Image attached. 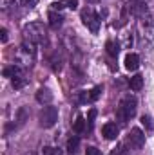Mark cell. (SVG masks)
<instances>
[{
	"label": "cell",
	"mask_w": 154,
	"mask_h": 155,
	"mask_svg": "<svg viewBox=\"0 0 154 155\" xmlns=\"http://www.w3.org/2000/svg\"><path fill=\"white\" fill-rule=\"evenodd\" d=\"M105 49H107V54L113 56V58H116V56L120 54V45H118L116 41H113V40H109V41L105 43Z\"/></svg>",
	"instance_id": "obj_13"
},
{
	"label": "cell",
	"mask_w": 154,
	"mask_h": 155,
	"mask_svg": "<svg viewBox=\"0 0 154 155\" xmlns=\"http://www.w3.org/2000/svg\"><path fill=\"white\" fill-rule=\"evenodd\" d=\"M2 74H4L5 78H15V76H18V74H20V69H18L16 65H11V67H5Z\"/></svg>",
	"instance_id": "obj_18"
},
{
	"label": "cell",
	"mask_w": 154,
	"mask_h": 155,
	"mask_svg": "<svg viewBox=\"0 0 154 155\" xmlns=\"http://www.w3.org/2000/svg\"><path fill=\"white\" fill-rule=\"evenodd\" d=\"M56 121H58V108L56 107H51L49 105V107H44L42 108V112H40V124L44 128L54 126Z\"/></svg>",
	"instance_id": "obj_3"
},
{
	"label": "cell",
	"mask_w": 154,
	"mask_h": 155,
	"mask_svg": "<svg viewBox=\"0 0 154 155\" xmlns=\"http://www.w3.org/2000/svg\"><path fill=\"white\" fill-rule=\"evenodd\" d=\"M42 155H62V150L56 146H45L42 150Z\"/></svg>",
	"instance_id": "obj_19"
},
{
	"label": "cell",
	"mask_w": 154,
	"mask_h": 155,
	"mask_svg": "<svg viewBox=\"0 0 154 155\" xmlns=\"http://www.w3.org/2000/svg\"><path fill=\"white\" fill-rule=\"evenodd\" d=\"M100 96H102V87H94V88H91V90H87V92H80V96H78V103H80V105L94 103Z\"/></svg>",
	"instance_id": "obj_5"
},
{
	"label": "cell",
	"mask_w": 154,
	"mask_h": 155,
	"mask_svg": "<svg viewBox=\"0 0 154 155\" xmlns=\"http://www.w3.org/2000/svg\"><path fill=\"white\" fill-rule=\"evenodd\" d=\"M24 35H26V40H29V41H33V43H45V40H47L45 27H44V24H40V22L27 24V25L24 27Z\"/></svg>",
	"instance_id": "obj_2"
},
{
	"label": "cell",
	"mask_w": 154,
	"mask_h": 155,
	"mask_svg": "<svg viewBox=\"0 0 154 155\" xmlns=\"http://www.w3.org/2000/svg\"><path fill=\"white\" fill-rule=\"evenodd\" d=\"M78 146H80V137H78V135H73V137L67 141V150H69V153H76Z\"/></svg>",
	"instance_id": "obj_15"
},
{
	"label": "cell",
	"mask_w": 154,
	"mask_h": 155,
	"mask_svg": "<svg viewBox=\"0 0 154 155\" xmlns=\"http://www.w3.org/2000/svg\"><path fill=\"white\" fill-rule=\"evenodd\" d=\"M142 124L151 132V130H154V121H152V117L151 116H142Z\"/></svg>",
	"instance_id": "obj_20"
},
{
	"label": "cell",
	"mask_w": 154,
	"mask_h": 155,
	"mask_svg": "<svg viewBox=\"0 0 154 155\" xmlns=\"http://www.w3.org/2000/svg\"><path fill=\"white\" fill-rule=\"evenodd\" d=\"M62 24H64V16L60 13H56V11H49V25L53 29H58Z\"/></svg>",
	"instance_id": "obj_11"
},
{
	"label": "cell",
	"mask_w": 154,
	"mask_h": 155,
	"mask_svg": "<svg viewBox=\"0 0 154 155\" xmlns=\"http://www.w3.org/2000/svg\"><path fill=\"white\" fill-rule=\"evenodd\" d=\"M85 119H83V116H78L76 121H75V124H73V130H75V134H83L85 132Z\"/></svg>",
	"instance_id": "obj_14"
},
{
	"label": "cell",
	"mask_w": 154,
	"mask_h": 155,
	"mask_svg": "<svg viewBox=\"0 0 154 155\" xmlns=\"http://www.w3.org/2000/svg\"><path fill=\"white\" fill-rule=\"evenodd\" d=\"M85 155H102V152H100L98 148H94V146H87Z\"/></svg>",
	"instance_id": "obj_22"
},
{
	"label": "cell",
	"mask_w": 154,
	"mask_h": 155,
	"mask_svg": "<svg viewBox=\"0 0 154 155\" xmlns=\"http://www.w3.org/2000/svg\"><path fill=\"white\" fill-rule=\"evenodd\" d=\"M26 83H27V79H26L24 76H20V74H18V76H15L13 79H11V85H13V88H15V90H20Z\"/></svg>",
	"instance_id": "obj_17"
},
{
	"label": "cell",
	"mask_w": 154,
	"mask_h": 155,
	"mask_svg": "<svg viewBox=\"0 0 154 155\" xmlns=\"http://www.w3.org/2000/svg\"><path fill=\"white\" fill-rule=\"evenodd\" d=\"M138 67H140V56L134 52H129L125 56V69L127 71H138Z\"/></svg>",
	"instance_id": "obj_8"
},
{
	"label": "cell",
	"mask_w": 154,
	"mask_h": 155,
	"mask_svg": "<svg viewBox=\"0 0 154 155\" xmlns=\"http://www.w3.org/2000/svg\"><path fill=\"white\" fill-rule=\"evenodd\" d=\"M129 144L132 148H142L145 144V134L140 128H132L131 134H129Z\"/></svg>",
	"instance_id": "obj_6"
},
{
	"label": "cell",
	"mask_w": 154,
	"mask_h": 155,
	"mask_svg": "<svg viewBox=\"0 0 154 155\" xmlns=\"http://www.w3.org/2000/svg\"><path fill=\"white\" fill-rule=\"evenodd\" d=\"M18 2H20V5H26V7H33L37 4V0H18Z\"/></svg>",
	"instance_id": "obj_24"
},
{
	"label": "cell",
	"mask_w": 154,
	"mask_h": 155,
	"mask_svg": "<svg viewBox=\"0 0 154 155\" xmlns=\"http://www.w3.org/2000/svg\"><path fill=\"white\" fill-rule=\"evenodd\" d=\"M37 101L42 103V105H49L53 101V92L49 88H40L37 92Z\"/></svg>",
	"instance_id": "obj_9"
},
{
	"label": "cell",
	"mask_w": 154,
	"mask_h": 155,
	"mask_svg": "<svg viewBox=\"0 0 154 155\" xmlns=\"http://www.w3.org/2000/svg\"><path fill=\"white\" fill-rule=\"evenodd\" d=\"M82 20H83V25L91 31V33H98L100 31V16L93 11V9H83L82 11Z\"/></svg>",
	"instance_id": "obj_4"
},
{
	"label": "cell",
	"mask_w": 154,
	"mask_h": 155,
	"mask_svg": "<svg viewBox=\"0 0 154 155\" xmlns=\"http://www.w3.org/2000/svg\"><path fill=\"white\" fill-rule=\"evenodd\" d=\"M26 119H27V112H26V108H20V110H18V117H16L18 126H22V124L26 123Z\"/></svg>",
	"instance_id": "obj_21"
},
{
	"label": "cell",
	"mask_w": 154,
	"mask_h": 155,
	"mask_svg": "<svg viewBox=\"0 0 154 155\" xmlns=\"http://www.w3.org/2000/svg\"><path fill=\"white\" fill-rule=\"evenodd\" d=\"M136 108H138V101H136V97H134V96H125V97L120 101V105H118V112H116L118 121L125 124L131 117L136 114Z\"/></svg>",
	"instance_id": "obj_1"
},
{
	"label": "cell",
	"mask_w": 154,
	"mask_h": 155,
	"mask_svg": "<svg viewBox=\"0 0 154 155\" xmlns=\"http://www.w3.org/2000/svg\"><path fill=\"white\" fill-rule=\"evenodd\" d=\"M118 134H120V128H118L116 123H105V124L102 126V135H103L107 141H114L116 137H118Z\"/></svg>",
	"instance_id": "obj_7"
},
{
	"label": "cell",
	"mask_w": 154,
	"mask_h": 155,
	"mask_svg": "<svg viewBox=\"0 0 154 155\" xmlns=\"http://www.w3.org/2000/svg\"><path fill=\"white\" fill-rule=\"evenodd\" d=\"M94 117H96V110L93 108L89 112V117H87V123H89V128H93V123H94Z\"/></svg>",
	"instance_id": "obj_23"
},
{
	"label": "cell",
	"mask_w": 154,
	"mask_h": 155,
	"mask_svg": "<svg viewBox=\"0 0 154 155\" xmlns=\"http://www.w3.org/2000/svg\"><path fill=\"white\" fill-rule=\"evenodd\" d=\"M129 87L132 90H142V87H143V76L142 74H134L129 79Z\"/></svg>",
	"instance_id": "obj_12"
},
{
	"label": "cell",
	"mask_w": 154,
	"mask_h": 155,
	"mask_svg": "<svg viewBox=\"0 0 154 155\" xmlns=\"http://www.w3.org/2000/svg\"><path fill=\"white\" fill-rule=\"evenodd\" d=\"M20 49H22L26 54H29L31 58L37 54V51H35V43H33V41H29V40H26V41L22 43V47H20Z\"/></svg>",
	"instance_id": "obj_16"
},
{
	"label": "cell",
	"mask_w": 154,
	"mask_h": 155,
	"mask_svg": "<svg viewBox=\"0 0 154 155\" xmlns=\"http://www.w3.org/2000/svg\"><path fill=\"white\" fill-rule=\"evenodd\" d=\"M64 7H69V9H76L78 7V0H58L53 4V9L54 11H60Z\"/></svg>",
	"instance_id": "obj_10"
},
{
	"label": "cell",
	"mask_w": 154,
	"mask_h": 155,
	"mask_svg": "<svg viewBox=\"0 0 154 155\" xmlns=\"http://www.w3.org/2000/svg\"><path fill=\"white\" fill-rule=\"evenodd\" d=\"M0 40H2V43L7 41V29L5 27H2V31H0Z\"/></svg>",
	"instance_id": "obj_25"
}]
</instances>
